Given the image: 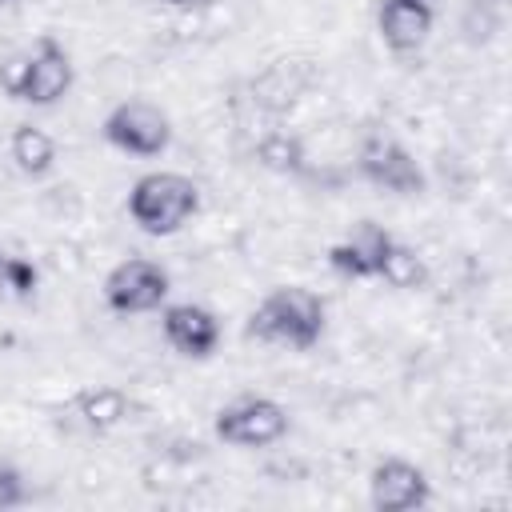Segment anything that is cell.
Masks as SVG:
<instances>
[{"label":"cell","mask_w":512,"mask_h":512,"mask_svg":"<svg viewBox=\"0 0 512 512\" xmlns=\"http://www.w3.org/2000/svg\"><path fill=\"white\" fill-rule=\"evenodd\" d=\"M244 332L260 344H276V348H292V352H308L320 344L324 336V300L320 292L304 288V284H284L272 288L248 316Z\"/></svg>","instance_id":"cell-1"},{"label":"cell","mask_w":512,"mask_h":512,"mask_svg":"<svg viewBox=\"0 0 512 512\" xmlns=\"http://www.w3.org/2000/svg\"><path fill=\"white\" fill-rule=\"evenodd\" d=\"M76 80V64L68 56V48L56 36H40L28 52L12 56L0 68V88L32 108H52L72 92Z\"/></svg>","instance_id":"cell-2"},{"label":"cell","mask_w":512,"mask_h":512,"mask_svg":"<svg viewBox=\"0 0 512 512\" xmlns=\"http://www.w3.org/2000/svg\"><path fill=\"white\" fill-rule=\"evenodd\" d=\"M200 212V188L184 172H144L128 188V216L144 236H172Z\"/></svg>","instance_id":"cell-3"},{"label":"cell","mask_w":512,"mask_h":512,"mask_svg":"<svg viewBox=\"0 0 512 512\" xmlns=\"http://www.w3.org/2000/svg\"><path fill=\"white\" fill-rule=\"evenodd\" d=\"M100 136L104 144H112L116 152L124 156H140V160H152V156H164L168 144H172V120L164 108H156L152 100H120L104 124H100Z\"/></svg>","instance_id":"cell-4"},{"label":"cell","mask_w":512,"mask_h":512,"mask_svg":"<svg viewBox=\"0 0 512 512\" xmlns=\"http://www.w3.org/2000/svg\"><path fill=\"white\" fill-rule=\"evenodd\" d=\"M168 292H172L168 268L156 264V260H148V256H128V260H120L104 276V304L116 316L160 312L168 304Z\"/></svg>","instance_id":"cell-5"},{"label":"cell","mask_w":512,"mask_h":512,"mask_svg":"<svg viewBox=\"0 0 512 512\" xmlns=\"http://www.w3.org/2000/svg\"><path fill=\"white\" fill-rule=\"evenodd\" d=\"M212 428L232 448H268L288 436V408L272 396H236L216 412Z\"/></svg>","instance_id":"cell-6"},{"label":"cell","mask_w":512,"mask_h":512,"mask_svg":"<svg viewBox=\"0 0 512 512\" xmlns=\"http://www.w3.org/2000/svg\"><path fill=\"white\" fill-rule=\"evenodd\" d=\"M356 172L372 188L392 192V196H420L424 184H428L420 160L396 136H384V132H372V136L360 140V148H356Z\"/></svg>","instance_id":"cell-7"},{"label":"cell","mask_w":512,"mask_h":512,"mask_svg":"<svg viewBox=\"0 0 512 512\" xmlns=\"http://www.w3.org/2000/svg\"><path fill=\"white\" fill-rule=\"evenodd\" d=\"M396 236L376 224V220H360L352 224L332 248H328V268L344 280H380L384 272V260L392 252Z\"/></svg>","instance_id":"cell-8"},{"label":"cell","mask_w":512,"mask_h":512,"mask_svg":"<svg viewBox=\"0 0 512 512\" xmlns=\"http://www.w3.org/2000/svg\"><path fill=\"white\" fill-rule=\"evenodd\" d=\"M432 500V484L420 464L404 456H384L368 472V504L376 512H416Z\"/></svg>","instance_id":"cell-9"},{"label":"cell","mask_w":512,"mask_h":512,"mask_svg":"<svg viewBox=\"0 0 512 512\" xmlns=\"http://www.w3.org/2000/svg\"><path fill=\"white\" fill-rule=\"evenodd\" d=\"M160 332L168 340L172 352H180L184 360H208L216 348H220V316L204 304H164L160 308Z\"/></svg>","instance_id":"cell-10"},{"label":"cell","mask_w":512,"mask_h":512,"mask_svg":"<svg viewBox=\"0 0 512 512\" xmlns=\"http://www.w3.org/2000/svg\"><path fill=\"white\" fill-rule=\"evenodd\" d=\"M432 20H436V12L428 0H376V32L400 56L424 48Z\"/></svg>","instance_id":"cell-11"},{"label":"cell","mask_w":512,"mask_h":512,"mask_svg":"<svg viewBox=\"0 0 512 512\" xmlns=\"http://www.w3.org/2000/svg\"><path fill=\"white\" fill-rule=\"evenodd\" d=\"M72 412H76V420H80L88 432H108V428H116V424L128 420L132 400H128L120 388L100 384V388H84V392H76Z\"/></svg>","instance_id":"cell-12"},{"label":"cell","mask_w":512,"mask_h":512,"mask_svg":"<svg viewBox=\"0 0 512 512\" xmlns=\"http://www.w3.org/2000/svg\"><path fill=\"white\" fill-rule=\"evenodd\" d=\"M8 156L24 176L40 180L56 168V140L36 124H16L8 136Z\"/></svg>","instance_id":"cell-13"},{"label":"cell","mask_w":512,"mask_h":512,"mask_svg":"<svg viewBox=\"0 0 512 512\" xmlns=\"http://www.w3.org/2000/svg\"><path fill=\"white\" fill-rule=\"evenodd\" d=\"M256 160L268 168V172H280V176H296V172H304V148H300V140L296 136H288V132H268L260 144H256Z\"/></svg>","instance_id":"cell-14"},{"label":"cell","mask_w":512,"mask_h":512,"mask_svg":"<svg viewBox=\"0 0 512 512\" xmlns=\"http://www.w3.org/2000/svg\"><path fill=\"white\" fill-rule=\"evenodd\" d=\"M380 280L392 284V288H400V292H408V288H420L428 280V268H424V260H420L416 248H408V244L396 240L392 252H388V260H384Z\"/></svg>","instance_id":"cell-15"},{"label":"cell","mask_w":512,"mask_h":512,"mask_svg":"<svg viewBox=\"0 0 512 512\" xmlns=\"http://www.w3.org/2000/svg\"><path fill=\"white\" fill-rule=\"evenodd\" d=\"M0 288L16 300H28L36 296L40 288V268L28 260V256H12V252H0Z\"/></svg>","instance_id":"cell-16"},{"label":"cell","mask_w":512,"mask_h":512,"mask_svg":"<svg viewBox=\"0 0 512 512\" xmlns=\"http://www.w3.org/2000/svg\"><path fill=\"white\" fill-rule=\"evenodd\" d=\"M28 504V480L12 460H0V512Z\"/></svg>","instance_id":"cell-17"},{"label":"cell","mask_w":512,"mask_h":512,"mask_svg":"<svg viewBox=\"0 0 512 512\" xmlns=\"http://www.w3.org/2000/svg\"><path fill=\"white\" fill-rule=\"evenodd\" d=\"M168 8H176V12H208L216 0H164Z\"/></svg>","instance_id":"cell-18"},{"label":"cell","mask_w":512,"mask_h":512,"mask_svg":"<svg viewBox=\"0 0 512 512\" xmlns=\"http://www.w3.org/2000/svg\"><path fill=\"white\" fill-rule=\"evenodd\" d=\"M20 0H0V12H8V8H16Z\"/></svg>","instance_id":"cell-19"}]
</instances>
